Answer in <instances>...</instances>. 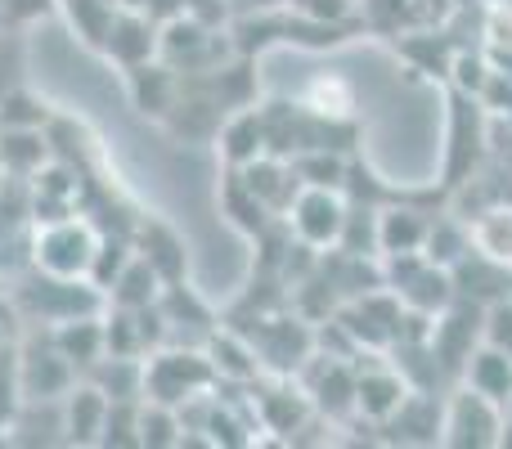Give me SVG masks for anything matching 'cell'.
Masks as SVG:
<instances>
[{"instance_id": "1", "label": "cell", "mask_w": 512, "mask_h": 449, "mask_svg": "<svg viewBox=\"0 0 512 449\" xmlns=\"http://www.w3.org/2000/svg\"><path fill=\"white\" fill-rule=\"evenodd\" d=\"M9 306L23 324H63V319L77 315H99L108 306V297L95 288L90 279H59V274H45L36 265H27L18 274V283L9 288Z\"/></svg>"}, {"instance_id": "2", "label": "cell", "mask_w": 512, "mask_h": 449, "mask_svg": "<svg viewBox=\"0 0 512 449\" xmlns=\"http://www.w3.org/2000/svg\"><path fill=\"white\" fill-rule=\"evenodd\" d=\"M234 328L248 337L261 369L274 373V378H297V369L315 355V324L301 319L292 306L265 310V315H243Z\"/></svg>"}, {"instance_id": "3", "label": "cell", "mask_w": 512, "mask_h": 449, "mask_svg": "<svg viewBox=\"0 0 512 449\" xmlns=\"http://www.w3.org/2000/svg\"><path fill=\"white\" fill-rule=\"evenodd\" d=\"M490 149L486 131V108L477 95L450 90V113H445V167H441V189L459 194L463 185H472V176L481 171Z\"/></svg>"}, {"instance_id": "4", "label": "cell", "mask_w": 512, "mask_h": 449, "mask_svg": "<svg viewBox=\"0 0 512 449\" xmlns=\"http://www.w3.org/2000/svg\"><path fill=\"white\" fill-rule=\"evenodd\" d=\"M212 387H216V369H212L203 346L167 342V346L144 355V400H158V405L180 409L185 400L207 396Z\"/></svg>"}, {"instance_id": "5", "label": "cell", "mask_w": 512, "mask_h": 449, "mask_svg": "<svg viewBox=\"0 0 512 449\" xmlns=\"http://www.w3.org/2000/svg\"><path fill=\"white\" fill-rule=\"evenodd\" d=\"M158 59L171 63L176 72H207L234 59L230 27H207L189 14H176L158 23Z\"/></svg>"}, {"instance_id": "6", "label": "cell", "mask_w": 512, "mask_h": 449, "mask_svg": "<svg viewBox=\"0 0 512 449\" xmlns=\"http://www.w3.org/2000/svg\"><path fill=\"white\" fill-rule=\"evenodd\" d=\"M95 247H99V229L77 212L54 225H36L32 265L45 274H59V279H86L90 261H95Z\"/></svg>"}, {"instance_id": "7", "label": "cell", "mask_w": 512, "mask_h": 449, "mask_svg": "<svg viewBox=\"0 0 512 449\" xmlns=\"http://www.w3.org/2000/svg\"><path fill=\"white\" fill-rule=\"evenodd\" d=\"M382 283L405 301L409 310L423 315H441L459 292H454V274L445 265L427 261L423 252H405V256H382Z\"/></svg>"}, {"instance_id": "8", "label": "cell", "mask_w": 512, "mask_h": 449, "mask_svg": "<svg viewBox=\"0 0 512 449\" xmlns=\"http://www.w3.org/2000/svg\"><path fill=\"white\" fill-rule=\"evenodd\" d=\"M508 409L499 400L472 391L468 382L445 396V427H441V445L450 449H499V432H504Z\"/></svg>"}, {"instance_id": "9", "label": "cell", "mask_w": 512, "mask_h": 449, "mask_svg": "<svg viewBox=\"0 0 512 449\" xmlns=\"http://www.w3.org/2000/svg\"><path fill=\"white\" fill-rule=\"evenodd\" d=\"M81 373L68 364V355L54 346L50 328L27 324L18 337V382H23V400H63V391L77 382Z\"/></svg>"}, {"instance_id": "10", "label": "cell", "mask_w": 512, "mask_h": 449, "mask_svg": "<svg viewBox=\"0 0 512 449\" xmlns=\"http://www.w3.org/2000/svg\"><path fill=\"white\" fill-rule=\"evenodd\" d=\"M481 319H486V306H477L472 297H454L441 315L432 319V346L436 364L445 369V378L459 382L463 378V364L472 360V351L481 346Z\"/></svg>"}, {"instance_id": "11", "label": "cell", "mask_w": 512, "mask_h": 449, "mask_svg": "<svg viewBox=\"0 0 512 449\" xmlns=\"http://www.w3.org/2000/svg\"><path fill=\"white\" fill-rule=\"evenodd\" d=\"M297 387L306 391L315 414L328 418V423H351L355 418V364L351 360H333V355L315 351L297 369Z\"/></svg>"}, {"instance_id": "12", "label": "cell", "mask_w": 512, "mask_h": 449, "mask_svg": "<svg viewBox=\"0 0 512 449\" xmlns=\"http://www.w3.org/2000/svg\"><path fill=\"white\" fill-rule=\"evenodd\" d=\"M283 221L292 225V234H297L306 247H315V252H328V247H337V238H342L346 194H342V189L301 185L297 198H292V207L283 212Z\"/></svg>"}, {"instance_id": "13", "label": "cell", "mask_w": 512, "mask_h": 449, "mask_svg": "<svg viewBox=\"0 0 512 449\" xmlns=\"http://www.w3.org/2000/svg\"><path fill=\"white\" fill-rule=\"evenodd\" d=\"M355 418L378 427L382 418H391L400 409V400L409 396V382L405 373L396 369L391 360H382V351H373V364H364V351L355 355Z\"/></svg>"}, {"instance_id": "14", "label": "cell", "mask_w": 512, "mask_h": 449, "mask_svg": "<svg viewBox=\"0 0 512 449\" xmlns=\"http://www.w3.org/2000/svg\"><path fill=\"white\" fill-rule=\"evenodd\" d=\"M131 247H135V256H144V261L153 265V274H158L162 283L189 279V247H185V238H180V229L171 221H162V216H153V212L135 216Z\"/></svg>"}, {"instance_id": "15", "label": "cell", "mask_w": 512, "mask_h": 449, "mask_svg": "<svg viewBox=\"0 0 512 449\" xmlns=\"http://www.w3.org/2000/svg\"><path fill=\"white\" fill-rule=\"evenodd\" d=\"M445 396L436 391H409L391 418H382L378 432L387 445H441Z\"/></svg>"}, {"instance_id": "16", "label": "cell", "mask_w": 512, "mask_h": 449, "mask_svg": "<svg viewBox=\"0 0 512 449\" xmlns=\"http://www.w3.org/2000/svg\"><path fill=\"white\" fill-rule=\"evenodd\" d=\"M99 54H104L108 63H117L122 72L158 59V18H149L144 9H117V18H113V27H108Z\"/></svg>"}, {"instance_id": "17", "label": "cell", "mask_w": 512, "mask_h": 449, "mask_svg": "<svg viewBox=\"0 0 512 449\" xmlns=\"http://www.w3.org/2000/svg\"><path fill=\"white\" fill-rule=\"evenodd\" d=\"M252 405H256V423H261L265 432H279L283 441H297V432L306 427V418L315 414L310 396L301 387H292L288 378L265 382V387L252 396Z\"/></svg>"}, {"instance_id": "18", "label": "cell", "mask_w": 512, "mask_h": 449, "mask_svg": "<svg viewBox=\"0 0 512 449\" xmlns=\"http://www.w3.org/2000/svg\"><path fill=\"white\" fill-rule=\"evenodd\" d=\"M122 77H126V95H131L135 113L153 117V122L162 126V117H167L180 99V72L162 59H149V63H140V68L122 72Z\"/></svg>"}, {"instance_id": "19", "label": "cell", "mask_w": 512, "mask_h": 449, "mask_svg": "<svg viewBox=\"0 0 512 449\" xmlns=\"http://www.w3.org/2000/svg\"><path fill=\"white\" fill-rule=\"evenodd\" d=\"M63 409V445H99L104 436V418H108V396L95 382L77 378L59 400Z\"/></svg>"}, {"instance_id": "20", "label": "cell", "mask_w": 512, "mask_h": 449, "mask_svg": "<svg viewBox=\"0 0 512 449\" xmlns=\"http://www.w3.org/2000/svg\"><path fill=\"white\" fill-rule=\"evenodd\" d=\"M450 274H454V292L472 297L477 306H495V301L512 297V265L477 252V247H472L459 265H450Z\"/></svg>"}, {"instance_id": "21", "label": "cell", "mask_w": 512, "mask_h": 449, "mask_svg": "<svg viewBox=\"0 0 512 449\" xmlns=\"http://www.w3.org/2000/svg\"><path fill=\"white\" fill-rule=\"evenodd\" d=\"M436 212H423L414 203H387L378 207V256H405V252H423L427 229H432Z\"/></svg>"}, {"instance_id": "22", "label": "cell", "mask_w": 512, "mask_h": 449, "mask_svg": "<svg viewBox=\"0 0 512 449\" xmlns=\"http://www.w3.org/2000/svg\"><path fill=\"white\" fill-rule=\"evenodd\" d=\"M207 360H212L216 369V382H239V387H256L261 382V360H256V351L248 346V337L239 333V328H212L203 342Z\"/></svg>"}, {"instance_id": "23", "label": "cell", "mask_w": 512, "mask_h": 449, "mask_svg": "<svg viewBox=\"0 0 512 449\" xmlns=\"http://www.w3.org/2000/svg\"><path fill=\"white\" fill-rule=\"evenodd\" d=\"M216 149H221L225 167H234V171H243L248 162L261 158V153H265V122H261V104L234 108V113L221 122V131H216Z\"/></svg>"}, {"instance_id": "24", "label": "cell", "mask_w": 512, "mask_h": 449, "mask_svg": "<svg viewBox=\"0 0 512 449\" xmlns=\"http://www.w3.org/2000/svg\"><path fill=\"white\" fill-rule=\"evenodd\" d=\"M54 158L50 135L32 126H0V171L9 180H32Z\"/></svg>"}, {"instance_id": "25", "label": "cell", "mask_w": 512, "mask_h": 449, "mask_svg": "<svg viewBox=\"0 0 512 449\" xmlns=\"http://www.w3.org/2000/svg\"><path fill=\"white\" fill-rule=\"evenodd\" d=\"M243 180H248L252 194L261 198V203L270 207L274 216L288 212L292 198H297V189H301V180H297V171H292V162H288V158H270V153H261L256 162H248V167H243Z\"/></svg>"}, {"instance_id": "26", "label": "cell", "mask_w": 512, "mask_h": 449, "mask_svg": "<svg viewBox=\"0 0 512 449\" xmlns=\"http://www.w3.org/2000/svg\"><path fill=\"white\" fill-rule=\"evenodd\" d=\"M54 346L68 355V364L77 373H86L95 360H104V310L99 315H77V319H63V324L50 328Z\"/></svg>"}, {"instance_id": "27", "label": "cell", "mask_w": 512, "mask_h": 449, "mask_svg": "<svg viewBox=\"0 0 512 449\" xmlns=\"http://www.w3.org/2000/svg\"><path fill=\"white\" fill-rule=\"evenodd\" d=\"M472 391H481V396L499 400V405L508 409L512 400V351H499V346H486L481 342L477 351H472V360L463 364V378Z\"/></svg>"}, {"instance_id": "28", "label": "cell", "mask_w": 512, "mask_h": 449, "mask_svg": "<svg viewBox=\"0 0 512 449\" xmlns=\"http://www.w3.org/2000/svg\"><path fill=\"white\" fill-rule=\"evenodd\" d=\"M86 382H95L108 400H144V360L140 355H104L86 373Z\"/></svg>"}, {"instance_id": "29", "label": "cell", "mask_w": 512, "mask_h": 449, "mask_svg": "<svg viewBox=\"0 0 512 449\" xmlns=\"http://www.w3.org/2000/svg\"><path fill=\"white\" fill-rule=\"evenodd\" d=\"M221 212H225V221L239 229L243 238H256L265 225L274 221V212L252 194V185L243 180V171H234V167H230V176H225V189H221Z\"/></svg>"}, {"instance_id": "30", "label": "cell", "mask_w": 512, "mask_h": 449, "mask_svg": "<svg viewBox=\"0 0 512 449\" xmlns=\"http://www.w3.org/2000/svg\"><path fill=\"white\" fill-rule=\"evenodd\" d=\"M5 436L9 441H18V445H63V409H59V400H23Z\"/></svg>"}, {"instance_id": "31", "label": "cell", "mask_w": 512, "mask_h": 449, "mask_svg": "<svg viewBox=\"0 0 512 449\" xmlns=\"http://www.w3.org/2000/svg\"><path fill=\"white\" fill-rule=\"evenodd\" d=\"M54 5H59L63 18H68L72 32H77V41L95 54H99V45H104L108 27H113L117 9H122L117 0H54Z\"/></svg>"}, {"instance_id": "32", "label": "cell", "mask_w": 512, "mask_h": 449, "mask_svg": "<svg viewBox=\"0 0 512 449\" xmlns=\"http://www.w3.org/2000/svg\"><path fill=\"white\" fill-rule=\"evenodd\" d=\"M108 306H126V310H140V306H153L162 297V279L153 274V265L144 256H131L122 265V274L113 279V288L104 292Z\"/></svg>"}, {"instance_id": "33", "label": "cell", "mask_w": 512, "mask_h": 449, "mask_svg": "<svg viewBox=\"0 0 512 449\" xmlns=\"http://www.w3.org/2000/svg\"><path fill=\"white\" fill-rule=\"evenodd\" d=\"M468 225H472V247L477 252L512 265V207L508 203L481 207L477 216H468Z\"/></svg>"}, {"instance_id": "34", "label": "cell", "mask_w": 512, "mask_h": 449, "mask_svg": "<svg viewBox=\"0 0 512 449\" xmlns=\"http://www.w3.org/2000/svg\"><path fill=\"white\" fill-rule=\"evenodd\" d=\"M472 252V225L459 221V216H432V229H427V243H423V256L436 265H459L463 256Z\"/></svg>"}, {"instance_id": "35", "label": "cell", "mask_w": 512, "mask_h": 449, "mask_svg": "<svg viewBox=\"0 0 512 449\" xmlns=\"http://www.w3.org/2000/svg\"><path fill=\"white\" fill-rule=\"evenodd\" d=\"M180 441H185L180 409L158 405V400H140V449H180Z\"/></svg>"}, {"instance_id": "36", "label": "cell", "mask_w": 512, "mask_h": 449, "mask_svg": "<svg viewBox=\"0 0 512 449\" xmlns=\"http://www.w3.org/2000/svg\"><path fill=\"white\" fill-rule=\"evenodd\" d=\"M346 167H351V153L337 149H306L292 158V171H297L301 185H319V189H342Z\"/></svg>"}, {"instance_id": "37", "label": "cell", "mask_w": 512, "mask_h": 449, "mask_svg": "<svg viewBox=\"0 0 512 449\" xmlns=\"http://www.w3.org/2000/svg\"><path fill=\"white\" fill-rule=\"evenodd\" d=\"M135 256V247H131V234H99V247H95V261H90V274L86 279L95 283L99 292H108L113 288V279L122 274V265Z\"/></svg>"}, {"instance_id": "38", "label": "cell", "mask_w": 512, "mask_h": 449, "mask_svg": "<svg viewBox=\"0 0 512 449\" xmlns=\"http://www.w3.org/2000/svg\"><path fill=\"white\" fill-rule=\"evenodd\" d=\"M54 117V108L45 104L41 95H32L27 86H14L0 95V126H32V131H45Z\"/></svg>"}, {"instance_id": "39", "label": "cell", "mask_w": 512, "mask_h": 449, "mask_svg": "<svg viewBox=\"0 0 512 449\" xmlns=\"http://www.w3.org/2000/svg\"><path fill=\"white\" fill-rule=\"evenodd\" d=\"M104 449H140V400H108L104 418Z\"/></svg>"}, {"instance_id": "40", "label": "cell", "mask_w": 512, "mask_h": 449, "mask_svg": "<svg viewBox=\"0 0 512 449\" xmlns=\"http://www.w3.org/2000/svg\"><path fill=\"white\" fill-rule=\"evenodd\" d=\"M18 405H23V382H18V337L0 342V436L9 432Z\"/></svg>"}, {"instance_id": "41", "label": "cell", "mask_w": 512, "mask_h": 449, "mask_svg": "<svg viewBox=\"0 0 512 449\" xmlns=\"http://www.w3.org/2000/svg\"><path fill=\"white\" fill-rule=\"evenodd\" d=\"M306 104L315 108V113H328V117H351L355 95H351V86H346V81H337V77H315V81L306 86Z\"/></svg>"}, {"instance_id": "42", "label": "cell", "mask_w": 512, "mask_h": 449, "mask_svg": "<svg viewBox=\"0 0 512 449\" xmlns=\"http://www.w3.org/2000/svg\"><path fill=\"white\" fill-rule=\"evenodd\" d=\"M288 9L324 23H360V0H288Z\"/></svg>"}, {"instance_id": "43", "label": "cell", "mask_w": 512, "mask_h": 449, "mask_svg": "<svg viewBox=\"0 0 512 449\" xmlns=\"http://www.w3.org/2000/svg\"><path fill=\"white\" fill-rule=\"evenodd\" d=\"M27 63H23V36L0 32V95L14 86H27Z\"/></svg>"}, {"instance_id": "44", "label": "cell", "mask_w": 512, "mask_h": 449, "mask_svg": "<svg viewBox=\"0 0 512 449\" xmlns=\"http://www.w3.org/2000/svg\"><path fill=\"white\" fill-rule=\"evenodd\" d=\"M481 342L499 346V351H512V297L486 306V319H481Z\"/></svg>"}, {"instance_id": "45", "label": "cell", "mask_w": 512, "mask_h": 449, "mask_svg": "<svg viewBox=\"0 0 512 449\" xmlns=\"http://www.w3.org/2000/svg\"><path fill=\"white\" fill-rule=\"evenodd\" d=\"M185 14L207 27H230V0H185Z\"/></svg>"}, {"instance_id": "46", "label": "cell", "mask_w": 512, "mask_h": 449, "mask_svg": "<svg viewBox=\"0 0 512 449\" xmlns=\"http://www.w3.org/2000/svg\"><path fill=\"white\" fill-rule=\"evenodd\" d=\"M288 0H230V14H270V9H283Z\"/></svg>"}, {"instance_id": "47", "label": "cell", "mask_w": 512, "mask_h": 449, "mask_svg": "<svg viewBox=\"0 0 512 449\" xmlns=\"http://www.w3.org/2000/svg\"><path fill=\"white\" fill-rule=\"evenodd\" d=\"M499 449H512V414L504 418V432H499Z\"/></svg>"}, {"instance_id": "48", "label": "cell", "mask_w": 512, "mask_h": 449, "mask_svg": "<svg viewBox=\"0 0 512 449\" xmlns=\"http://www.w3.org/2000/svg\"><path fill=\"white\" fill-rule=\"evenodd\" d=\"M508 414H512V400H508Z\"/></svg>"}]
</instances>
